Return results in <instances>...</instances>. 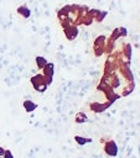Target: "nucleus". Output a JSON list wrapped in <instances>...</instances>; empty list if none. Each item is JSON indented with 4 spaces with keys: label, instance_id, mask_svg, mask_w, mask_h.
<instances>
[{
    "label": "nucleus",
    "instance_id": "nucleus-1",
    "mask_svg": "<svg viewBox=\"0 0 140 158\" xmlns=\"http://www.w3.org/2000/svg\"><path fill=\"white\" fill-rule=\"evenodd\" d=\"M30 83H31L32 88H33L37 93H43V91H46V89H47V86H48L47 80H46V78H45V75H43L42 73H38V74L31 77Z\"/></svg>",
    "mask_w": 140,
    "mask_h": 158
},
{
    "label": "nucleus",
    "instance_id": "nucleus-2",
    "mask_svg": "<svg viewBox=\"0 0 140 158\" xmlns=\"http://www.w3.org/2000/svg\"><path fill=\"white\" fill-rule=\"evenodd\" d=\"M105 42H107V38L103 35H99L94 40V42H93V53H94L95 57L103 56V53L105 52Z\"/></svg>",
    "mask_w": 140,
    "mask_h": 158
},
{
    "label": "nucleus",
    "instance_id": "nucleus-3",
    "mask_svg": "<svg viewBox=\"0 0 140 158\" xmlns=\"http://www.w3.org/2000/svg\"><path fill=\"white\" fill-rule=\"evenodd\" d=\"M100 142L104 143V152L107 156L109 157H115L118 154V146L116 143L113 141V139H108V141H104V139H100Z\"/></svg>",
    "mask_w": 140,
    "mask_h": 158
},
{
    "label": "nucleus",
    "instance_id": "nucleus-4",
    "mask_svg": "<svg viewBox=\"0 0 140 158\" xmlns=\"http://www.w3.org/2000/svg\"><path fill=\"white\" fill-rule=\"evenodd\" d=\"M62 30H63V33H64V36H66V38L68 41H73L78 36V27L76 25H73V23L68 25L67 27H64Z\"/></svg>",
    "mask_w": 140,
    "mask_h": 158
},
{
    "label": "nucleus",
    "instance_id": "nucleus-5",
    "mask_svg": "<svg viewBox=\"0 0 140 158\" xmlns=\"http://www.w3.org/2000/svg\"><path fill=\"white\" fill-rule=\"evenodd\" d=\"M42 74L45 75L46 80H47V84H48V85L52 84V79H53V74H55V65H53V63H50V62H48V63L43 67Z\"/></svg>",
    "mask_w": 140,
    "mask_h": 158
},
{
    "label": "nucleus",
    "instance_id": "nucleus-6",
    "mask_svg": "<svg viewBox=\"0 0 140 158\" xmlns=\"http://www.w3.org/2000/svg\"><path fill=\"white\" fill-rule=\"evenodd\" d=\"M112 105V102H109V101H107V102H99V101H93V102H90L89 104V107H90V110L93 111V112H97V114H99V112H103V111H105L109 106Z\"/></svg>",
    "mask_w": 140,
    "mask_h": 158
},
{
    "label": "nucleus",
    "instance_id": "nucleus-7",
    "mask_svg": "<svg viewBox=\"0 0 140 158\" xmlns=\"http://www.w3.org/2000/svg\"><path fill=\"white\" fill-rule=\"evenodd\" d=\"M16 12H17V15L21 16L22 19H28V17L31 16V10H30V7H28L27 5H25V4L17 6Z\"/></svg>",
    "mask_w": 140,
    "mask_h": 158
},
{
    "label": "nucleus",
    "instance_id": "nucleus-8",
    "mask_svg": "<svg viewBox=\"0 0 140 158\" xmlns=\"http://www.w3.org/2000/svg\"><path fill=\"white\" fill-rule=\"evenodd\" d=\"M121 54L125 59V62L130 63V58H131V44L130 43H124L123 44V48H121Z\"/></svg>",
    "mask_w": 140,
    "mask_h": 158
},
{
    "label": "nucleus",
    "instance_id": "nucleus-9",
    "mask_svg": "<svg viewBox=\"0 0 140 158\" xmlns=\"http://www.w3.org/2000/svg\"><path fill=\"white\" fill-rule=\"evenodd\" d=\"M22 106H24V109H25L26 112H32L35 109H37V104L33 102L32 100H25L22 102Z\"/></svg>",
    "mask_w": 140,
    "mask_h": 158
},
{
    "label": "nucleus",
    "instance_id": "nucleus-10",
    "mask_svg": "<svg viewBox=\"0 0 140 158\" xmlns=\"http://www.w3.org/2000/svg\"><path fill=\"white\" fill-rule=\"evenodd\" d=\"M87 121H88V116H87L84 112L79 111V112L76 114V116H74V122H76V123H84V122H87Z\"/></svg>",
    "mask_w": 140,
    "mask_h": 158
},
{
    "label": "nucleus",
    "instance_id": "nucleus-11",
    "mask_svg": "<svg viewBox=\"0 0 140 158\" xmlns=\"http://www.w3.org/2000/svg\"><path fill=\"white\" fill-rule=\"evenodd\" d=\"M35 62H36L37 68H38V69H41V70H42V69H43V67L48 63V62H47V59H46L45 57H42V56H37V57L35 58Z\"/></svg>",
    "mask_w": 140,
    "mask_h": 158
},
{
    "label": "nucleus",
    "instance_id": "nucleus-12",
    "mask_svg": "<svg viewBox=\"0 0 140 158\" xmlns=\"http://www.w3.org/2000/svg\"><path fill=\"white\" fill-rule=\"evenodd\" d=\"M107 15H108V11H107V10H99L98 14H97L95 17H94V21H95V22H102V21L105 19Z\"/></svg>",
    "mask_w": 140,
    "mask_h": 158
},
{
    "label": "nucleus",
    "instance_id": "nucleus-13",
    "mask_svg": "<svg viewBox=\"0 0 140 158\" xmlns=\"http://www.w3.org/2000/svg\"><path fill=\"white\" fill-rule=\"evenodd\" d=\"M74 141H76L78 144H81V146H83V144H85V143H88V142H92V139L84 138V137H82V136H74Z\"/></svg>",
    "mask_w": 140,
    "mask_h": 158
},
{
    "label": "nucleus",
    "instance_id": "nucleus-14",
    "mask_svg": "<svg viewBox=\"0 0 140 158\" xmlns=\"http://www.w3.org/2000/svg\"><path fill=\"white\" fill-rule=\"evenodd\" d=\"M118 30H119L120 37H126L128 36V30L125 27H118Z\"/></svg>",
    "mask_w": 140,
    "mask_h": 158
},
{
    "label": "nucleus",
    "instance_id": "nucleus-15",
    "mask_svg": "<svg viewBox=\"0 0 140 158\" xmlns=\"http://www.w3.org/2000/svg\"><path fill=\"white\" fill-rule=\"evenodd\" d=\"M2 157H4V158H14V154L11 153L10 149H5V153H4Z\"/></svg>",
    "mask_w": 140,
    "mask_h": 158
},
{
    "label": "nucleus",
    "instance_id": "nucleus-16",
    "mask_svg": "<svg viewBox=\"0 0 140 158\" xmlns=\"http://www.w3.org/2000/svg\"><path fill=\"white\" fill-rule=\"evenodd\" d=\"M4 153H5V148L0 147V157H2V156H4Z\"/></svg>",
    "mask_w": 140,
    "mask_h": 158
}]
</instances>
